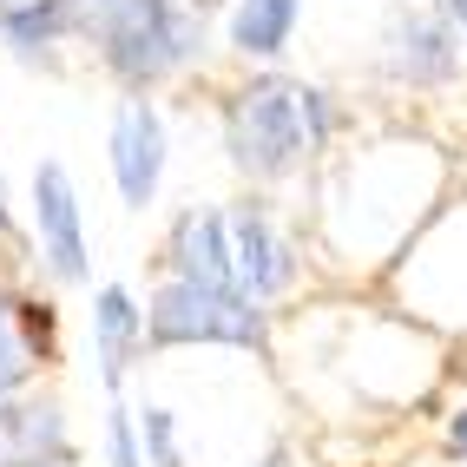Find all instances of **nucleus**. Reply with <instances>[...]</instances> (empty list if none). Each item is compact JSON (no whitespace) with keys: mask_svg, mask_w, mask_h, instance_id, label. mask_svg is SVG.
Segmentation results:
<instances>
[{"mask_svg":"<svg viewBox=\"0 0 467 467\" xmlns=\"http://www.w3.org/2000/svg\"><path fill=\"white\" fill-rule=\"evenodd\" d=\"M67 448V415L59 401H0V467H59Z\"/></svg>","mask_w":467,"mask_h":467,"instance_id":"nucleus-7","label":"nucleus"},{"mask_svg":"<svg viewBox=\"0 0 467 467\" xmlns=\"http://www.w3.org/2000/svg\"><path fill=\"white\" fill-rule=\"evenodd\" d=\"M79 26L73 0H14V7H0V34L20 59H53L47 47H59Z\"/></svg>","mask_w":467,"mask_h":467,"instance_id":"nucleus-12","label":"nucleus"},{"mask_svg":"<svg viewBox=\"0 0 467 467\" xmlns=\"http://www.w3.org/2000/svg\"><path fill=\"white\" fill-rule=\"evenodd\" d=\"M145 336L159 349L178 342H231V349H264V309L251 290L237 284H192V276H171V284L151 296L145 309Z\"/></svg>","mask_w":467,"mask_h":467,"instance_id":"nucleus-3","label":"nucleus"},{"mask_svg":"<svg viewBox=\"0 0 467 467\" xmlns=\"http://www.w3.org/2000/svg\"><path fill=\"white\" fill-rule=\"evenodd\" d=\"M231 264H237V290H251L257 303L276 296V290H284L290 276H296V257H290L284 231H276L257 204L231 211Z\"/></svg>","mask_w":467,"mask_h":467,"instance_id":"nucleus-6","label":"nucleus"},{"mask_svg":"<svg viewBox=\"0 0 467 467\" xmlns=\"http://www.w3.org/2000/svg\"><path fill=\"white\" fill-rule=\"evenodd\" d=\"M53 342V317L47 303H20V296H0V401L14 389H26V376L40 368Z\"/></svg>","mask_w":467,"mask_h":467,"instance_id":"nucleus-10","label":"nucleus"},{"mask_svg":"<svg viewBox=\"0 0 467 467\" xmlns=\"http://www.w3.org/2000/svg\"><path fill=\"white\" fill-rule=\"evenodd\" d=\"M139 342H145V309L119 284H106L99 296H92V349H99V376L112 389L126 382V362H132Z\"/></svg>","mask_w":467,"mask_h":467,"instance_id":"nucleus-11","label":"nucleus"},{"mask_svg":"<svg viewBox=\"0 0 467 467\" xmlns=\"http://www.w3.org/2000/svg\"><path fill=\"white\" fill-rule=\"evenodd\" d=\"M264 467H284V454H276V461H264Z\"/></svg>","mask_w":467,"mask_h":467,"instance_id":"nucleus-19","label":"nucleus"},{"mask_svg":"<svg viewBox=\"0 0 467 467\" xmlns=\"http://www.w3.org/2000/svg\"><path fill=\"white\" fill-rule=\"evenodd\" d=\"M145 448H151V467H178V434L165 409H145Z\"/></svg>","mask_w":467,"mask_h":467,"instance_id":"nucleus-15","label":"nucleus"},{"mask_svg":"<svg viewBox=\"0 0 467 467\" xmlns=\"http://www.w3.org/2000/svg\"><path fill=\"white\" fill-rule=\"evenodd\" d=\"M448 441H454V454H461V461H467V409H461V415H454V421H448Z\"/></svg>","mask_w":467,"mask_h":467,"instance_id":"nucleus-16","label":"nucleus"},{"mask_svg":"<svg viewBox=\"0 0 467 467\" xmlns=\"http://www.w3.org/2000/svg\"><path fill=\"white\" fill-rule=\"evenodd\" d=\"M323 139H329V106L309 86L257 79L231 92L224 106V151L244 178H290Z\"/></svg>","mask_w":467,"mask_h":467,"instance_id":"nucleus-1","label":"nucleus"},{"mask_svg":"<svg viewBox=\"0 0 467 467\" xmlns=\"http://www.w3.org/2000/svg\"><path fill=\"white\" fill-rule=\"evenodd\" d=\"M73 14H79V34H92L99 59L112 67V79L126 86L165 79L204 47V26L178 0H73Z\"/></svg>","mask_w":467,"mask_h":467,"instance_id":"nucleus-2","label":"nucleus"},{"mask_svg":"<svg viewBox=\"0 0 467 467\" xmlns=\"http://www.w3.org/2000/svg\"><path fill=\"white\" fill-rule=\"evenodd\" d=\"M303 0H237L231 14V47L251 53V59H276L290 47V26H296Z\"/></svg>","mask_w":467,"mask_h":467,"instance_id":"nucleus-13","label":"nucleus"},{"mask_svg":"<svg viewBox=\"0 0 467 467\" xmlns=\"http://www.w3.org/2000/svg\"><path fill=\"white\" fill-rule=\"evenodd\" d=\"M0 231H7V184H0Z\"/></svg>","mask_w":467,"mask_h":467,"instance_id":"nucleus-18","label":"nucleus"},{"mask_svg":"<svg viewBox=\"0 0 467 467\" xmlns=\"http://www.w3.org/2000/svg\"><path fill=\"white\" fill-rule=\"evenodd\" d=\"M34 217H40V257L59 284H79L86 276V231H79V198L67 165H40L34 171Z\"/></svg>","mask_w":467,"mask_h":467,"instance_id":"nucleus-4","label":"nucleus"},{"mask_svg":"<svg viewBox=\"0 0 467 467\" xmlns=\"http://www.w3.org/2000/svg\"><path fill=\"white\" fill-rule=\"evenodd\" d=\"M448 14H454V20H461V26H467V0H448Z\"/></svg>","mask_w":467,"mask_h":467,"instance_id":"nucleus-17","label":"nucleus"},{"mask_svg":"<svg viewBox=\"0 0 467 467\" xmlns=\"http://www.w3.org/2000/svg\"><path fill=\"white\" fill-rule=\"evenodd\" d=\"M106 454H112V467H145L139 434H132V415H126V409H112V421H106Z\"/></svg>","mask_w":467,"mask_h":467,"instance_id":"nucleus-14","label":"nucleus"},{"mask_svg":"<svg viewBox=\"0 0 467 467\" xmlns=\"http://www.w3.org/2000/svg\"><path fill=\"white\" fill-rule=\"evenodd\" d=\"M112 178H119V198L126 204H151L159 198V178H165V119L151 112L145 99H132L112 126Z\"/></svg>","mask_w":467,"mask_h":467,"instance_id":"nucleus-5","label":"nucleus"},{"mask_svg":"<svg viewBox=\"0 0 467 467\" xmlns=\"http://www.w3.org/2000/svg\"><path fill=\"white\" fill-rule=\"evenodd\" d=\"M171 264L192 284H237L231 264V217L224 211H184L171 231Z\"/></svg>","mask_w":467,"mask_h":467,"instance_id":"nucleus-9","label":"nucleus"},{"mask_svg":"<svg viewBox=\"0 0 467 467\" xmlns=\"http://www.w3.org/2000/svg\"><path fill=\"white\" fill-rule=\"evenodd\" d=\"M461 67V47L448 34V20H434V14H409V20H395V34H389V73L395 79H409V86H441L454 79Z\"/></svg>","mask_w":467,"mask_h":467,"instance_id":"nucleus-8","label":"nucleus"}]
</instances>
